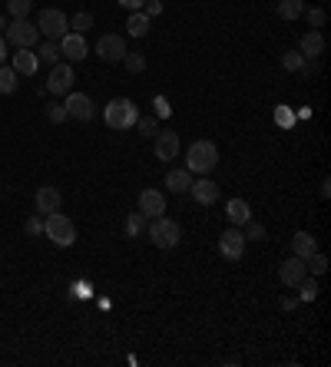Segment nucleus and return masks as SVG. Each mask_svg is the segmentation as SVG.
I'll return each instance as SVG.
<instances>
[{
	"label": "nucleus",
	"mask_w": 331,
	"mask_h": 367,
	"mask_svg": "<svg viewBox=\"0 0 331 367\" xmlns=\"http://www.w3.org/2000/svg\"><path fill=\"white\" fill-rule=\"evenodd\" d=\"M216 166H219V149H216V142L199 139V142H192V146L186 149V169H189V173L209 175Z\"/></svg>",
	"instance_id": "1"
},
{
	"label": "nucleus",
	"mask_w": 331,
	"mask_h": 367,
	"mask_svg": "<svg viewBox=\"0 0 331 367\" xmlns=\"http://www.w3.org/2000/svg\"><path fill=\"white\" fill-rule=\"evenodd\" d=\"M103 119H106V126L116 132H126L130 126H136V119H139V109L132 99H110L106 109H103Z\"/></svg>",
	"instance_id": "2"
},
{
	"label": "nucleus",
	"mask_w": 331,
	"mask_h": 367,
	"mask_svg": "<svg viewBox=\"0 0 331 367\" xmlns=\"http://www.w3.org/2000/svg\"><path fill=\"white\" fill-rule=\"evenodd\" d=\"M44 235L54 242V245H60V249H70L73 242H77V225H73V218H66L60 209L56 212H50V216H44Z\"/></svg>",
	"instance_id": "3"
},
{
	"label": "nucleus",
	"mask_w": 331,
	"mask_h": 367,
	"mask_svg": "<svg viewBox=\"0 0 331 367\" xmlns=\"http://www.w3.org/2000/svg\"><path fill=\"white\" fill-rule=\"evenodd\" d=\"M146 235L153 238L156 249H176L179 238H182V228H179V222H173V218L156 216L146 222Z\"/></svg>",
	"instance_id": "4"
},
{
	"label": "nucleus",
	"mask_w": 331,
	"mask_h": 367,
	"mask_svg": "<svg viewBox=\"0 0 331 367\" xmlns=\"http://www.w3.org/2000/svg\"><path fill=\"white\" fill-rule=\"evenodd\" d=\"M4 40L13 44L17 50H33V46L40 44V30H37V23H30V20H11Z\"/></svg>",
	"instance_id": "5"
},
{
	"label": "nucleus",
	"mask_w": 331,
	"mask_h": 367,
	"mask_svg": "<svg viewBox=\"0 0 331 367\" xmlns=\"http://www.w3.org/2000/svg\"><path fill=\"white\" fill-rule=\"evenodd\" d=\"M37 30L44 33L46 40H60L66 30H70V20H66L63 11H56V7H46L40 11V20H37Z\"/></svg>",
	"instance_id": "6"
},
{
	"label": "nucleus",
	"mask_w": 331,
	"mask_h": 367,
	"mask_svg": "<svg viewBox=\"0 0 331 367\" xmlns=\"http://www.w3.org/2000/svg\"><path fill=\"white\" fill-rule=\"evenodd\" d=\"M73 63H54L50 66V76H46V93L54 97H66L73 89Z\"/></svg>",
	"instance_id": "7"
},
{
	"label": "nucleus",
	"mask_w": 331,
	"mask_h": 367,
	"mask_svg": "<svg viewBox=\"0 0 331 367\" xmlns=\"http://www.w3.org/2000/svg\"><path fill=\"white\" fill-rule=\"evenodd\" d=\"M96 54H99V60H106V63H120L130 50H126V40H123L120 33H103L96 40Z\"/></svg>",
	"instance_id": "8"
},
{
	"label": "nucleus",
	"mask_w": 331,
	"mask_h": 367,
	"mask_svg": "<svg viewBox=\"0 0 331 367\" xmlns=\"http://www.w3.org/2000/svg\"><path fill=\"white\" fill-rule=\"evenodd\" d=\"M219 251H222V259H229V261H239L245 255V235L239 232V225H229L219 235Z\"/></svg>",
	"instance_id": "9"
},
{
	"label": "nucleus",
	"mask_w": 331,
	"mask_h": 367,
	"mask_svg": "<svg viewBox=\"0 0 331 367\" xmlns=\"http://www.w3.org/2000/svg\"><path fill=\"white\" fill-rule=\"evenodd\" d=\"M66 116H73V119H80V123H89V119L96 116V106H93V99L87 97V93H66Z\"/></svg>",
	"instance_id": "10"
},
{
	"label": "nucleus",
	"mask_w": 331,
	"mask_h": 367,
	"mask_svg": "<svg viewBox=\"0 0 331 367\" xmlns=\"http://www.w3.org/2000/svg\"><path fill=\"white\" fill-rule=\"evenodd\" d=\"M56 44H60V56H66L70 63H80V60L89 54V46H87V40H83V33H70V30H66L63 37L56 40Z\"/></svg>",
	"instance_id": "11"
},
{
	"label": "nucleus",
	"mask_w": 331,
	"mask_h": 367,
	"mask_svg": "<svg viewBox=\"0 0 331 367\" xmlns=\"http://www.w3.org/2000/svg\"><path fill=\"white\" fill-rule=\"evenodd\" d=\"M308 275V268H305V259H298V255H292V259L282 261V268H278V278H282V285L285 288H298V281Z\"/></svg>",
	"instance_id": "12"
},
{
	"label": "nucleus",
	"mask_w": 331,
	"mask_h": 367,
	"mask_svg": "<svg viewBox=\"0 0 331 367\" xmlns=\"http://www.w3.org/2000/svg\"><path fill=\"white\" fill-rule=\"evenodd\" d=\"M60 202H63V195H60V189H56V185H40V189H37V195H33V206H37V212H40V216H50V212H56V209H60Z\"/></svg>",
	"instance_id": "13"
},
{
	"label": "nucleus",
	"mask_w": 331,
	"mask_h": 367,
	"mask_svg": "<svg viewBox=\"0 0 331 367\" xmlns=\"http://www.w3.org/2000/svg\"><path fill=\"white\" fill-rule=\"evenodd\" d=\"M153 149H156V159H179V132H156L153 136Z\"/></svg>",
	"instance_id": "14"
},
{
	"label": "nucleus",
	"mask_w": 331,
	"mask_h": 367,
	"mask_svg": "<svg viewBox=\"0 0 331 367\" xmlns=\"http://www.w3.org/2000/svg\"><path fill=\"white\" fill-rule=\"evenodd\" d=\"M139 212L146 218H156V216H166V195L159 189H143L139 192Z\"/></svg>",
	"instance_id": "15"
},
{
	"label": "nucleus",
	"mask_w": 331,
	"mask_h": 367,
	"mask_svg": "<svg viewBox=\"0 0 331 367\" xmlns=\"http://www.w3.org/2000/svg\"><path fill=\"white\" fill-rule=\"evenodd\" d=\"M189 195L196 199L199 206H212V202L219 199V185L212 182L209 175H202V179H196V182L189 185Z\"/></svg>",
	"instance_id": "16"
},
{
	"label": "nucleus",
	"mask_w": 331,
	"mask_h": 367,
	"mask_svg": "<svg viewBox=\"0 0 331 367\" xmlns=\"http://www.w3.org/2000/svg\"><path fill=\"white\" fill-rule=\"evenodd\" d=\"M298 54L305 56V60H318L321 54H325V37H321V30H308L305 37H301V44H298Z\"/></svg>",
	"instance_id": "17"
},
{
	"label": "nucleus",
	"mask_w": 331,
	"mask_h": 367,
	"mask_svg": "<svg viewBox=\"0 0 331 367\" xmlns=\"http://www.w3.org/2000/svg\"><path fill=\"white\" fill-rule=\"evenodd\" d=\"M225 218H229V225H245L252 218V209H249L245 199H229L225 202Z\"/></svg>",
	"instance_id": "18"
},
{
	"label": "nucleus",
	"mask_w": 331,
	"mask_h": 367,
	"mask_svg": "<svg viewBox=\"0 0 331 367\" xmlns=\"http://www.w3.org/2000/svg\"><path fill=\"white\" fill-rule=\"evenodd\" d=\"M13 70H17V76H33L40 70V60H37L33 50H17L13 54Z\"/></svg>",
	"instance_id": "19"
},
{
	"label": "nucleus",
	"mask_w": 331,
	"mask_h": 367,
	"mask_svg": "<svg viewBox=\"0 0 331 367\" xmlns=\"http://www.w3.org/2000/svg\"><path fill=\"white\" fill-rule=\"evenodd\" d=\"M311 251H318L315 235H311V232H295V235H292V255H298V259H308Z\"/></svg>",
	"instance_id": "20"
},
{
	"label": "nucleus",
	"mask_w": 331,
	"mask_h": 367,
	"mask_svg": "<svg viewBox=\"0 0 331 367\" xmlns=\"http://www.w3.org/2000/svg\"><path fill=\"white\" fill-rule=\"evenodd\" d=\"M166 185H169V192H189V185H192V173L189 169H173V173H166Z\"/></svg>",
	"instance_id": "21"
},
{
	"label": "nucleus",
	"mask_w": 331,
	"mask_h": 367,
	"mask_svg": "<svg viewBox=\"0 0 331 367\" xmlns=\"http://www.w3.org/2000/svg\"><path fill=\"white\" fill-rule=\"evenodd\" d=\"M37 60L40 63H46V66H54V63H60V44L56 40H44V44H37Z\"/></svg>",
	"instance_id": "22"
},
{
	"label": "nucleus",
	"mask_w": 331,
	"mask_h": 367,
	"mask_svg": "<svg viewBox=\"0 0 331 367\" xmlns=\"http://www.w3.org/2000/svg\"><path fill=\"white\" fill-rule=\"evenodd\" d=\"M126 33L130 37H146L149 33V17L143 11H132V17L126 20Z\"/></svg>",
	"instance_id": "23"
},
{
	"label": "nucleus",
	"mask_w": 331,
	"mask_h": 367,
	"mask_svg": "<svg viewBox=\"0 0 331 367\" xmlns=\"http://www.w3.org/2000/svg\"><path fill=\"white\" fill-rule=\"evenodd\" d=\"M305 13V0H278V17L282 20H298Z\"/></svg>",
	"instance_id": "24"
},
{
	"label": "nucleus",
	"mask_w": 331,
	"mask_h": 367,
	"mask_svg": "<svg viewBox=\"0 0 331 367\" xmlns=\"http://www.w3.org/2000/svg\"><path fill=\"white\" fill-rule=\"evenodd\" d=\"M146 222H149V218H146L143 212H130V216H126V235L139 238L146 232Z\"/></svg>",
	"instance_id": "25"
},
{
	"label": "nucleus",
	"mask_w": 331,
	"mask_h": 367,
	"mask_svg": "<svg viewBox=\"0 0 331 367\" xmlns=\"http://www.w3.org/2000/svg\"><path fill=\"white\" fill-rule=\"evenodd\" d=\"M13 89H17V70L13 66H0V93L7 97Z\"/></svg>",
	"instance_id": "26"
},
{
	"label": "nucleus",
	"mask_w": 331,
	"mask_h": 367,
	"mask_svg": "<svg viewBox=\"0 0 331 367\" xmlns=\"http://www.w3.org/2000/svg\"><path fill=\"white\" fill-rule=\"evenodd\" d=\"M30 7H33V0H7V13H11L13 20H27Z\"/></svg>",
	"instance_id": "27"
},
{
	"label": "nucleus",
	"mask_w": 331,
	"mask_h": 367,
	"mask_svg": "<svg viewBox=\"0 0 331 367\" xmlns=\"http://www.w3.org/2000/svg\"><path fill=\"white\" fill-rule=\"evenodd\" d=\"M298 292H301V294H298L301 301H315V298H318V281L305 275V278L298 281Z\"/></svg>",
	"instance_id": "28"
},
{
	"label": "nucleus",
	"mask_w": 331,
	"mask_h": 367,
	"mask_svg": "<svg viewBox=\"0 0 331 367\" xmlns=\"http://www.w3.org/2000/svg\"><path fill=\"white\" fill-rule=\"evenodd\" d=\"M136 130H139V136L153 139L156 132H159V123H156V116H139L136 119Z\"/></svg>",
	"instance_id": "29"
},
{
	"label": "nucleus",
	"mask_w": 331,
	"mask_h": 367,
	"mask_svg": "<svg viewBox=\"0 0 331 367\" xmlns=\"http://www.w3.org/2000/svg\"><path fill=\"white\" fill-rule=\"evenodd\" d=\"M305 268H311V275H325L328 271V259L321 251H311L308 259H305Z\"/></svg>",
	"instance_id": "30"
},
{
	"label": "nucleus",
	"mask_w": 331,
	"mask_h": 367,
	"mask_svg": "<svg viewBox=\"0 0 331 367\" xmlns=\"http://www.w3.org/2000/svg\"><path fill=\"white\" fill-rule=\"evenodd\" d=\"M242 235H245V242H249V238H252V242H262V238H265V225H262V222H255V218H249V222L242 225Z\"/></svg>",
	"instance_id": "31"
},
{
	"label": "nucleus",
	"mask_w": 331,
	"mask_h": 367,
	"mask_svg": "<svg viewBox=\"0 0 331 367\" xmlns=\"http://www.w3.org/2000/svg\"><path fill=\"white\" fill-rule=\"evenodd\" d=\"M282 66H285L288 73H298V70H301V66H305V56L298 54V50H288V54L282 56Z\"/></svg>",
	"instance_id": "32"
},
{
	"label": "nucleus",
	"mask_w": 331,
	"mask_h": 367,
	"mask_svg": "<svg viewBox=\"0 0 331 367\" xmlns=\"http://www.w3.org/2000/svg\"><path fill=\"white\" fill-rule=\"evenodd\" d=\"M23 232H27L30 238L44 235V216H40V212H37V216H30V218H27V225H23Z\"/></svg>",
	"instance_id": "33"
},
{
	"label": "nucleus",
	"mask_w": 331,
	"mask_h": 367,
	"mask_svg": "<svg viewBox=\"0 0 331 367\" xmlns=\"http://www.w3.org/2000/svg\"><path fill=\"white\" fill-rule=\"evenodd\" d=\"M123 60H126V70H130V73H143L146 70V56L143 54H126Z\"/></svg>",
	"instance_id": "34"
},
{
	"label": "nucleus",
	"mask_w": 331,
	"mask_h": 367,
	"mask_svg": "<svg viewBox=\"0 0 331 367\" xmlns=\"http://www.w3.org/2000/svg\"><path fill=\"white\" fill-rule=\"evenodd\" d=\"M46 119H50V123H54V126H60V123H66V106L63 103H54V106H50V113H46Z\"/></svg>",
	"instance_id": "35"
},
{
	"label": "nucleus",
	"mask_w": 331,
	"mask_h": 367,
	"mask_svg": "<svg viewBox=\"0 0 331 367\" xmlns=\"http://www.w3.org/2000/svg\"><path fill=\"white\" fill-rule=\"evenodd\" d=\"M70 27H73V30H77V33H83V30H89V27H93V17H89V13H77Z\"/></svg>",
	"instance_id": "36"
},
{
	"label": "nucleus",
	"mask_w": 331,
	"mask_h": 367,
	"mask_svg": "<svg viewBox=\"0 0 331 367\" xmlns=\"http://www.w3.org/2000/svg\"><path fill=\"white\" fill-rule=\"evenodd\" d=\"M305 17H308L311 30H318L321 23H325V11H321V7H311V11H305Z\"/></svg>",
	"instance_id": "37"
},
{
	"label": "nucleus",
	"mask_w": 331,
	"mask_h": 367,
	"mask_svg": "<svg viewBox=\"0 0 331 367\" xmlns=\"http://www.w3.org/2000/svg\"><path fill=\"white\" fill-rule=\"evenodd\" d=\"M143 7H146V17H149V20H153V17H156V13H163V4H159V0H146V4H143Z\"/></svg>",
	"instance_id": "38"
},
{
	"label": "nucleus",
	"mask_w": 331,
	"mask_h": 367,
	"mask_svg": "<svg viewBox=\"0 0 331 367\" xmlns=\"http://www.w3.org/2000/svg\"><path fill=\"white\" fill-rule=\"evenodd\" d=\"M169 113H173V109H169V103H166L163 97H156V116H159V119H166V116H169Z\"/></svg>",
	"instance_id": "39"
},
{
	"label": "nucleus",
	"mask_w": 331,
	"mask_h": 367,
	"mask_svg": "<svg viewBox=\"0 0 331 367\" xmlns=\"http://www.w3.org/2000/svg\"><path fill=\"white\" fill-rule=\"evenodd\" d=\"M275 119H278V126H292V113H288L285 106H282V109L275 113Z\"/></svg>",
	"instance_id": "40"
},
{
	"label": "nucleus",
	"mask_w": 331,
	"mask_h": 367,
	"mask_svg": "<svg viewBox=\"0 0 331 367\" xmlns=\"http://www.w3.org/2000/svg\"><path fill=\"white\" fill-rule=\"evenodd\" d=\"M146 0H120V7H126V11H139Z\"/></svg>",
	"instance_id": "41"
},
{
	"label": "nucleus",
	"mask_w": 331,
	"mask_h": 367,
	"mask_svg": "<svg viewBox=\"0 0 331 367\" xmlns=\"http://www.w3.org/2000/svg\"><path fill=\"white\" fill-rule=\"evenodd\" d=\"M295 298H282V308H285V311H292V308H295Z\"/></svg>",
	"instance_id": "42"
},
{
	"label": "nucleus",
	"mask_w": 331,
	"mask_h": 367,
	"mask_svg": "<svg viewBox=\"0 0 331 367\" xmlns=\"http://www.w3.org/2000/svg\"><path fill=\"white\" fill-rule=\"evenodd\" d=\"M4 56H7V40L0 37V63H4Z\"/></svg>",
	"instance_id": "43"
},
{
	"label": "nucleus",
	"mask_w": 331,
	"mask_h": 367,
	"mask_svg": "<svg viewBox=\"0 0 331 367\" xmlns=\"http://www.w3.org/2000/svg\"><path fill=\"white\" fill-rule=\"evenodd\" d=\"M0 27H7V20H4V17H0Z\"/></svg>",
	"instance_id": "44"
}]
</instances>
